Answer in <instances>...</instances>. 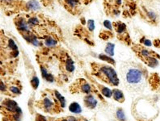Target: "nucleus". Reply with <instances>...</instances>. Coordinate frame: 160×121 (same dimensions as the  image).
I'll return each instance as SVG.
<instances>
[{"label": "nucleus", "mask_w": 160, "mask_h": 121, "mask_svg": "<svg viewBox=\"0 0 160 121\" xmlns=\"http://www.w3.org/2000/svg\"><path fill=\"white\" fill-rule=\"evenodd\" d=\"M94 69L96 70L95 75L103 82L113 86L119 85V78L113 68L108 65H99L98 67H94Z\"/></svg>", "instance_id": "1"}, {"label": "nucleus", "mask_w": 160, "mask_h": 121, "mask_svg": "<svg viewBox=\"0 0 160 121\" xmlns=\"http://www.w3.org/2000/svg\"><path fill=\"white\" fill-rule=\"evenodd\" d=\"M1 111L4 115H8L9 119H12L13 121H20L22 110L13 100H4L1 104Z\"/></svg>", "instance_id": "2"}, {"label": "nucleus", "mask_w": 160, "mask_h": 121, "mask_svg": "<svg viewBox=\"0 0 160 121\" xmlns=\"http://www.w3.org/2000/svg\"><path fill=\"white\" fill-rule=\"evenodd\" d=\"M53 99V98L52 97H45L43 99L41 100V109L44 110L46 112H50V113H53L55 111H58V106L57 105V103L58 101V99H55L54 100H52ZM59 102V101H58Z\"/></svg>", "instance_id": "3"}, {"label": "nucleus", "mask_w": 160, "mask_h": 121, "mask_svg": "<svg viewBox=\"0 0 160 121\" xmlns=\"http://www.w3.org/2000/svg\"><path fill=\"white\" fill-rule=\"evenodd\" d=\"M142 79V73L138 69H131L126 74V80L129 84H138Z\"/></svg>", "instance_id": "4"}, {"label": "nucleus", "mask_w": 160, "mask_h": 121, "mask_svg": "<svg viewBox=\"0 0 160 121\" xmlns=\"http://www.w3.org/2000/svg\"><path fill=\"white\" fill-rule=\"evenodd\" d=\"M84 104L87 106V108H90V109H93L97 105V101L95 99V98L92 94H88L84 99Z\"/></svg>", "instance_id": "5"}, {"label": "nucleus", "mask_w": 160, "mask_h": 121, "mask_svg": "<svg viewBox=\"0 0 160 121\" xmlns=\"http://www.w3.org/2000/svg\"><path fill=\"white\" fill-rule=\"evenodd\" d=\"M16 24H17L18 29L20 30V31H23H23H24V32H28V33L29 32V24H28V22H26L23 19H22V18L20 19V20L16 22Z\"/></svg>", "instance_id": "6"}, {"label": "nucleus", "mask_w": 160, "mask_h": 121, "mask_svg": "<svg viewBox=\"0 0 160 121\" xmlns=\"http://www.w3.org/2000/svg\"><path fill=\"white\" fill-rule=\"evenodd\" d=\"M78 82H79V85L78 86H80V91H82V93H85V94H89L92 91V87L84 79H78Z\"/></svg>", "instance_id": "7"}, {"label": "nucleus", "mask_w": 160, "mask_h": 121, "mask_svg": "<svg viewBox=\"0 0 160 121\" xmlns=\"http://www.w3.org/2000/svg\"><path fill=\"white\" fill-rule=\"evenodd\" d=\"M65 69L69 73H72L74 70V65L72 59L67 56V59L65 60Z\"/></svg>", "instance_id": "8"}, {"label": "nucleus", "mask_w": 160, "mask_h": 121, "mask_svg": "<svg viewBox=\"0 0 160 121\" xmlns=\"http://www.w3.org/2000/svg\"><path fill=\"white\" fill-rule=\"evenodd\" d=\"M112 96H113V99L116 101H118L120 103H123L125 101V97H124V94L122 93V91L118 89H114L112 90Z\"/></svg>", "instance_id": "9"}, {"label": "nucleus", "mask_w": 160, "mask_h": 121, "mask_svg": "<svg viewBox=\"0 0 160 121\" xmlns=\"http://www.w3.org/2000/svg\"><path fill=\"white\" fill-rule=\"evenodd\" d=\"M64 2L66 3L68 10H76L77 6L79 3L78 0H64Z\"/></svg>", "instance_id": "10"}, {"label": "nucleus", "mask_w": 160, "mask_h": 121, "mask_svg": "<svg viewBox=\"0 0 160 121\" xmlns=\"http://www.w3.org/2000/svg\"><path fill=\"white\" fill-rule=\"evenodd\" d=\"M69 110H70V112L75 114H78L82 111V108H81L79 104H77V103H73V104H70V107H69Z\"/></svg>", "instance_id": "11"}, {"label": "nucleus", "mask_w": 160, "mask_h": 121, "mask_svg": "<svg viewBox=\"0 0 160 121\" xmlns=\"http://www.w3.org/2000/svg\"><path fill=\"white\" fill-rule=\"evenodd\" d=\"M116 30H117V32L119 34L120 36H125L124 33H125V30H126V26H125V24H122V23H116Z\"/></svg>", "instance_id": "12"}, {"label": "nucleus", "mask_w": 160, "mask_h": 121, "mask_svg": "<svg viewBox=\"0 0 160 121\" xmlns=\"http://www.w3.org/2000/svg\"><path fill=\"white\" fill-rule=\"evenodd\" d=\"M27 7L32 11H37L40 9V5L37 1L36 0H31L29 2H28Z\"/></svg>", "instance_id": "13"}, {"label": "nucleus", "mask_w": 160, "mask_h": 121, "mask_svg": "<svg viewBox=\"0 0 160 121\" xmlns=\"http://www.w3.org/2000/svg\"><path fill=\"white\" fill-rule=\"evenodd\" d=\"M100 88V91L103 94V95H104L107 98H111L112 95V91L110 90L109 88L104 87L103 86H99Z\"/></svg>", "instance_id": "14"}, {"label": "nucleus", "mask_w": 160, "mask_h": 121, "mask_svg": "<svg viewBox=\"0 0 160 121\" xmlns=\"http://www.w3.org/2000/svg\"><path fill=\"white\" fill-rule=\"evenodd\" d=\"M53 91H54L55 96H56L58 99L59 104H61V108H65V106H66V99H65V98L63 97L58 91H57V90H53Z\"/></svg>", "instance_id": "15"}, {"label": "nucleus", "mask_w": 160, "mask_h": 121, "mask_svg": "<svg viewBox=\"0 0 160 121\" xmlns=\"http://www.w3.org/2000/svg\"><path fill=\"white\" fill-rule=\"evenodd\" d=\"M114 47H115V45L112 43H108L106 45L105 53L110 57L114 55Z\"/></svg>", "instance_id": "16"}, {"label": "nucleus", "mask_w": 160, "mask_h": 121, "mask_svg": "<svg viewBox=\"0 0 160 121\" xmlns=\"http://www.w3.org/2000/svg\"><path fill=\"white\" fill-rule=\"evenodd\" d=\"M27 22L30 26H37L40 24V20L37 16H32L28 20Z\"/></svg>", "instance_id": "17"}, {"label": "nucleus", "mask_w": 160, "mask_h": 121, "mask_svg": "<svg viewBox=\"0 0 160 121\" xmlns=\"http://www.w3.org/2000/svg\"><path fill=\"white\" fill-rule=\"evenodd\" d=\"M45 44L47 47H53L57 44V41H55L52 37H47L45 41Z\"/></svg>", "instance_id": "18"}, {"label": "nucleus", "mask_w": 160, "mask_h": 121, "mask_svg": "<svg viewBox=\"0 0 160 121\" xmlns=\"http://www.w3.org/2000/svg\"><path fill=\"white\" fill-rule=\"evenodd\" d=\"M100 57L101 60H106L107 62L110 63V64H112V65H115V61H114V60L112 58H111L110 57H108V56H106L105 54H101L100 55Z\"/></svg>", "instance_id": "19"}, {"label": "nucleus", "mask_w": 160, "mask_h": 121, "mask_svg": "<svg viewBox=\"0 0 160 121\" xmlns=\"http://www.w3.org/2000/svg\"><path fill=\"white\" fill-rule=\"evenodd\" d=\"M39 83L40 81L39 79H38V78H37V77H33L31 81V84L32 86V87H33L34 89H37V88L38 87V86H39Z\"/></svg>", "instance_id": "20"}, {"label": "nucleus", "mask_w": 160, "mask_h": 121, "mask_svg": "<svg viewBox=\"0 0 160 121\" xmlns=\"http://www.w3.org/2000/svg\"><path fill=\"white\" fill-rule=\"evenodd\" d=\"M9 90H10V91L12 92V93H13V94H21V91H20V89H19V88L16 86H10V87H9Z\"/></svg>", "instance_id": "21"}, {"label": "nucleus", "mask_w": 160, "mask_h": 121, "mask_svg": "<svg viewBox=\"0 0 160 121\" xmlns=\"http://www.w3.org/2000/svg\"><path fill=\"white\" fill-rule=\"evenodd\" d=\"M117 117H118V119H120L121 120H125V114H124V112L122 111V110H121V109L118 110L117 112Z\"/></svg>", "instance_id": "22"}, {"label": "nucleus", "mask_w": 160, "mask_h": 121, "mask_svg": "<svg viewBox=\"0 0 160 121\" xmlns=\"http://www.w3.org/2000/svg\"><path fill=\"white\" fill-rule=\"evenodd\" d=\"M103 25L108 30H112V25L111 22L108 21V20H105V21L103 22Z\"/></svg>", "instance_id": "23"}, {"label": "nucleus", "mask_w": 160, "mask_h": 121, "mask_svg": "<svg viewBox=\"0 0 160 121\" xmlns=\"http://www.w3.org/2000/svg\"><path fill=\"white\" fill-rule=\"evenodd\" d=\"M88 27L90 31H93L94 28H95V24H94L93 20H89L88 22Z\"/></svg>", "instance_id": "24"}, {"label": "nucleus", "mask_w": 160, "mask_h": 121, "mask_svg": "<svg viewBox=\"0 0 160 121\" xmlns=\"http://www.w3.org/2000/svg\"><path fill=\"white\" fill-rule=\"evenodd\" d=\"M142 43L144 44V45H146V46H148V47H150V46H151V41H149V40H146L144 39L143 40V41H142Z\"/></svg>", "instance_id": "25"}, {"label": "nucleus", "mask_w": 160, "mask_h": 121, "mask_svg": "<svg viewBox=\"0 0 160 121\" xmlns=\"http://www.w3.org/2000/svg\"><path fill=\"white\" fill-rule=\"evenodd\" d=\"M36 121H47V120L44 116H42V115H37V119H36Z\"/></svg>", "instance_id": "26"}, {"label": "nucleus", "mask_w": 160, "mask_h": 121, "mask_svg": "<svg viewBox=\"0 0 160 121\" xmlns=\"http://www.w3.org/2000/svg\"><path fill=\"white\" fill-rule=\"evenodd\" d=\"M68 120H69V121H79V120H78V119H77L76 118L71 117V116H70V117H68Z\"/></svg>", "instance_id": "27"}, {"label": "nucleus", "mask_w": 160, "mask_h": 121, "mask_svg": "<svg viewBox=\"0 0 160 121\" xmlns=\"http://www.w3.org/2000/svg\"><path fill=\"white\" fill-rule=\"evenodd\" d=\"M84 121H88V120H87V119H85V120H84Z\"/></svg>", "instance_id": "28"}]
</instances>
